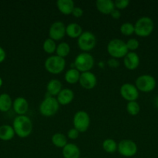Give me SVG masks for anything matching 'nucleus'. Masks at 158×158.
Listing matches in <instances>:
<instances>
[{"label":"nucleus","mask_w":158,"mask_h":158,"mask_svg":"<svg viewBox=\"0 0 158 158\" xmlns=\"http://www.w3.org/2000/svg\"><path fill=\"white\" fill-rule=\"evenodd\" d=\"M12 106H13L14 111L17 114H19V116L24 115L29 109V103H28L27 100L24 97H17L14 100Z\"/></svg>","instance_id":"2eb2a0df"},{"label":"nucleus","mask_w":158,"mask_h":158,"mask_svg":"<svg viewBox=\"0 0 158 158\" xmlns=\"http://www.w3.org/2000/svg\"><path fill=\"white\" fill-rule=\"evenodd\" d=\"M70 50H71V48L68 43L63 42L57 46L56 52H57V56L64 59V57H66L69 54Z\"/></svg>","instance_id":"a878e982"},{"label":"nucleus","mask_w":158,"mask_h":158,"mask_svg":"<svg viewBox=\"0 0 158 158\" xmlns=\"http://www.w3.org/2000/svg\"><path fill=\"white\" fill-rule=\"evenodd\" d=\"M126 110L130 115H137L140 111V106L136 101H129L126 105Z\"/></svg>","instance_id":"c85d7f7f"},{"label":"nucleus","mask_w":158,"mask_h":158,"mask_svg":"<svg viewBox=\"0 0 158 158\" xmlns=\"http://www.w3.org/2000/svg\"><path fill=\"white\" fill-rule=\"evenodd\" d=\"M156 82L154 77L149 74H143L136 80V87L144 93L153 90L156 87Z\"/></svg>","instance_id":"0eeeda50"},{"label":"nucleus","mask_w":158,"mask_h":158,"mask_svg":"<svg viewBox=\"0 0 158 158\" xmlns=\"http://www.w3.org/2000/svg\"><path fill=\"white\" fill-rule=\"evenodd\" d=\"M79 133L80 132H79L77 130H76L74 127L71 128V129H70L69 131H68V137H69L70 139H71V140H75V139H77V137H78Z\"/></svg>","instance_id":"473e14b6"},{"label":"nucleus","mask_w":158,"mask_h":158,"mask_svg":"<svg viewBox=\"0 0 158 158\" xmlns=\"http://www.w3.org/2000/svg\"><path fill=\"white\" fill-rule=\"evenodd\" d=\"M51 141H52L53 144L55 145L57 148H64L66 146V144L68 143V140H67V137L64 134H60V133H57V134H54L52 136V138H51Z\"/></svg>","instance_id":"393cba45"},{"label":"nucleus","mask_w":158,"mask_h":158,"mask_svg":"<svg viewBox=\"0 0 158 158\" xmlns=\"http://www.w3.org/2000/svg\"><path fill=\"white\" fill-rule=\"evenodd\" d=\"M124 65L128 69L133 70L136 69L139 64V57L135 52H128L124 56Z\"/></svg>","instance_id":"4468645a"},{"label":"nucleus","mask_w":158,"mask_h":158,"mask_svg":"<svg viewBox=\"0 0 158 158\" xmlns=\"http://www.w3.org/2000/svg\"><path fill=\"white\" fill-rule=\"evenodd\" d=\"M43 50L46 52H47V53H53V52H54V51H56V49H57L55 41L50 38L46 39L43 42Z\"/></svg>","instance_id":"cd10ccee"},{"label":"nucleus","mask_w":158,"mask_h":158,"mask_svg":"<svg viewBox=\"0 0 158 158\" xmlns=\"http://www.w3.org/2000/svg\"><path fill=\"white\" fill-rule=\"evenodd\" d=\"M120 94L125 100L129 101H136L139 97V91L136 86L131 83H124L120 87Z\"/></svg>","instance_id":"9b49d317"},{"label":"nucleus","mask_w":158,"mask_h":158,"mask_svg":"<svg viewBox=\"0 0 158 158\" xmlns=\"http://www.w3.org/2000/svg\"><path fill=\"white\" fill-rule=\"evenodd\" d=\"M73 123H74V128L77 130L79 132H85L90 125L89 115L85 111H77L74 114Z\"/></svg>","instance_id":"1a4fd4ad"},{"label":"nucleus","mask_w":158,"mask_h":158,"mask_svg":"<svg viewBox=\"0 0 158 158\" xmlns=\"http://www.w3.org/2000/svg\"><path fill=\"white\" fill-rule=\"evenodd\" d=\"M94 60L92 56L88 52H81L74 60V67L79 72H88L94 66Z\"/></svg>","instance_id":"20e7f679"},{"label":"nucleus","mask_w":158,"mask_h":158,"mask_svg":"<svg viewBox=\"0 0 158 158\" xmlns=\"http://www.w3.org/2000/svg\"><path fill=\"white\" fill-rule=\"evenodd\" d=\"M107 50L109 55L115 59L124 57L129 52L126 43L119 39L110 40L107 46Z\"/></svg>","instance_id":"7ed1b4c3"},{"label":"nucleus","mask_w":158,"mask_h":158,"mask_svg":"<svg viewBox=\"0 0 158 158\" xmlns=\"http://www.w3.org/2000/svg\"><path fill=\"white\" fill-rule=\"evenodd\" d=\"M117 150L121 155L130 157L134 156L137 152V145L131 140H122L118 144Z\"/></svg>","instance_id":"9d476101"},{"label":"nucleus","mask_w":158,"mask_h":158,"mask_svg":"<svg viewBox=\"0 0 158 158\" xmlns=\"http://www.w3.org/2000/svg\"><path fill=\"white\" fill-rule=\"evenodd\" d=\"M102 148L106 152L114 153L117 150L118 145L116 144V142L112 139H106L104 140L103 143H102Z\"/></svg>","instance_id":"bb28decb"},{"label":"nucleus","mask_w":158,"mask_h":158,"mask_svg":"<svg viewBox=\"0 0 158 158\" xmlns=\"http://www.w3.org/2000/svg\"><path fill=\"white\" fill-rule=\"evenodd\" d=\"M62 153L64 158H79L81 154L78 147L74 143H67Z\"/></svg>","instance_id":"f3484780"},{"label":"nucleus","mask_w":158,"mask_h":158,"mask_svg":"<svg viewBox=\"0 0 158 158\" xmlns=\"http://www.w3.org/2000/svg\"><path fill=\"white\" fill-rule=\"evenodd\" d=\"M110 15H112V17L113 19H119L121 17V12H119L118 9H114L112 10V12L110 13Z\"/></svg>","instance_id":"c9c22d12"},{"label":"nucleus","mask_w":158,"mask_h":158,"mask_svg":"<svg viewBox=\"0 0 158 158\" xmlns=\"http://www.w3.org/2000/svg\"><path fill=\"white\" fill-rule=\"evenodd\" d=\"M154 28V23L151 18L143 16L136 22L134 26L135 33L141 37H147L152 33Z\"/></svg>","instance_id":"f03ea898"},{"label":"nucleus","mask_w":158,"mask_h":158,"mask_svg":"<svg viewBox=\"0 0 158 158\" xmlns=\"http://www.w3.org/2000/svg\"><path fill=\"white\" fill-rule=\"evenodd\" d=\"M114 4L115 7L119 9H122L128 6V5L129 4V0H116L114 2Z\"/></svg>","instance_id":"2f4dec72"},{"label":"nucleus","mask_w":158,"mask_h":158,"mask_svg":"<svg viewBox=\"0 0 158 158\" xmlns=\"http://www.w3.org/2000/svg\"><path fill=\"white\" fill-rule=\"evenodd\" d=\"M120 31L123 35H129L135 32L134 25L130 23H125L120 26Z\"/></svg>","instance_id":"c756f323"},{"label":"nucleus","mask_w":158,"mask_h":158,"mask_svg":"<svg viewBox=\"0 0 158 158\" xmlns=\"http://www.w3.org/2000/svg\"><path fill=\"white\" fill-rule=\"evenodd\" d=\"M65 60L58 56H50L46 60L44 66L50 73L58 74L64 70L65 67Z\"/></svg>","instance_id":"39448f33"},{"label":"nucleus","mask_w":158,"mask_h":158,"mask_svg":"<svg viewBox=\"0 0 158 158\" xmlns=\"http://www.w3.org/2000/svg\"><path fill=\"white\" fill-rule=\"evenodd\" d=\"M126 46L128 50H131V52H133L134 50H136V49H138L139 46V43L136 39L132 38L129 39L128 41L126 42Z\"/></svg>","instance_id":"7c9ffc66"},{"label":"nucleus","mask_w":158,"mask_h":158,"mask_svg":"<svg viewBox=\"0 0 158 158\" xmlns=\"http://www.w3.org/2000/svg\"><path fill=\"white\" fill-rule=\"evenodd\" d=\"M57 6L60 12L64 15H69L72 13L74 8V2L72 0H57Z\"/></svg>","instance_id":"6ab92c4d"},{"label":"nucleus","mask_w":158,"mask_h":158,"mask_svg":"<svg viewBox=\"0 0 158 158\" xmlns=\"http://www.w3.org/2000/svg\"><path fill=\"white\" fill-rule=\"evenodd\" d=\"M96 37L92 32L89 31H85L82 32L81 35L78 37L77 45L81 50L88 52L91 50L96 45Z\"/></svg>","instance_id":"6e6552de"},{"label":"nucleus","mask_w":158,"mask_h":158,"mask_svg":"<svg viewBox=\"0 0 158 158\" xmlns=\"http://www.w3.org/2000/svg\"><path fill=\"white\" fill-rule=\"evenodd\" d=\"M59 103L54 97H46L40 105V112L45 117H51L58 111Z\"/></svg>","instance_id":"423d86ee"},{"label":"nucleus","mask_w":158,"mask_h":158,"mask_svg":"<svg viewBox=\"0 0 158 158\" xmlns=\"http://www.w3.org/2000/svg\"><path fill=\"white\" fill-rule=\"evenodd\" d=\"M61 83H60V80H57V79H53V80H50L47 83V86H46L47 93H49L51 97L58 95L59 93L61 91Z\"/></svg>","instance_id":"412c9836"},{"label":"nucleus","mask_w":158,"mask_h":158,"mask_svg":"<svg viewBox=\"0 0 158 158\" xmlns=\"http://www.w3.org/2000/svg\"><path fill=\"white\" fill-rule=\"evenodd\" d=\"M5 59H6V52H5L4 49L0 46V63L4 61Z\"/></svg>","instance_id":"e433bc0d"},{"label":"nucleus","mask_w":158,"mask_h":158,"mask_svg":"<svg viewBox=\"0 0 158 158\" xmlns=\"http://www.w3.org/2000/svg\"><path fill=\"white\" fill-rule=\"evenodd\" d=\"M74 99V92L71 89H63L57 95V101L59 104L67 105L71 103Z\"/></svg>","instance_id":"a211bd4d"},{"label":"nucleus","mask_w":158,"mask_h":158,"mask_svg":"<svg viewBox=\"0 0 158 158\" xmlns=\"http://www.w3.org/2000/svg\"><path fill=\"white\" fill-rule=\"evenodd\" d=\"M82 32L81 26L76 23H71L66 26V33L71 38H78Z\"/></svg>","instance_id":"aec40b11"},{"label":"nucleus","mask_w":158,"mask_h":158,"mask_svg":"<svg viewBox=\"0 0 158 158\" xmlns=\"http://www.w3.org/2000/svg\"><path fill=\"white\" fill-rule=\"evenodd\" d=\"M12 106V99L10 96L6 94H2L0 95V111L6 112L9 110Z\"/></svg>","instance_id":"b1692460"},{"label":"nucleus","mask_w":158,"mask_h":158,"mask_svg":"<svg viewBox=\"0 0 158 158\" xmlns=\"http://www.w3.org/2000/svg\"><path fill=\"white\" fill-rule=\"evenodd\" d=\"M66 34V26L60 21L54 22L49 29L50 38L53 40H60Z\"/></svg>","instance_id":"f8f14e48"},{"label":"nucleus","mask_w":158,"mask_h":158,"mask_svg":"<svg viewBox=\"0 0 158 158\" xmlns=\"http://www.w3.org/2000/svg\"><path fill=\"white\" fill-rule=\"evenodd\" d=\"M96 7L98 10L103 14H110L115 9L114 2L112 0H97Z\"/></svg>","instance_id":"dca6fc26"},{"label":"nucleus","mask_w":158,"mask_h":158,"mask_svg":"<svg viewBox=\"0 0 158 158\" xmlns=\"http://www.w3.org/2000/svg\"><path fill=\"white\" fill-rule=\"evenodd\" d=\"M79 83L81 86L87 89H93L97 84V78L95 75L91 72L81 73L79 78Z\"/></svg>","instance_id":"ddd939ff"},{"label":"nucleus","mask_w":158,"mask_h":158,"mask_svg":"<svg viewBox=\"0 0 158 158\" xmlns=\"http://www.w3.org/2000/svg\"><path fill=\"white\" fill-rule=\"evenodd\" d=\"M108 64L111 67H117L119 65V61H117V60H116L115 58H112V59H110V60H108Z\"/></svg>","instance_id":"f704fd0d"},{"label":"nucleus","mask_w":158,"mask_h":158,"mask_svg":"<svg viewBox=\"0 0 158 158\" xmlns=\"http://www.w3.org/2000/svg\"><path fill=\"white\" fill-rule=\"evenodd\" d=\"M83 9L81 7H78V6H74V9L72 11V14L74 17H81L82 15H83Z\"/></svg>","instance_id":"72a5a7b5"},{"label":"nucleus","mask_w":158,"mask_h":158,"mask_svg":"<svg viewBox=\"0 0 158 158\" xmlns=\"http://www.w3.org/2000/svg\"><path fill=\"white\" fill-rule=\"evenodd\" d=\"M2 78L0 77V87L2 86Z\"/></svg>","instance_id":"58836bf2"},{"label":"nucleus","mask_w":158,"mask_h":158,"mask_svg":"<svg viewBox=\"0 0 158 158\" xmlns=\"http://www.w3.org/2000/svg\"><path fill=\"white\" fill-rule=\"evenodd\" d=\"M13 129L15 134L20 137L25 138L31 134L33 130V123L29 117L21 115L15 117L13 120Z\"/></svg>","instance_id":"f257e3e1"},{"label":"nucleus","mask_w":158,"mask_h":158,"mask_svg":"<svg viewBox=\"0 0 158 158\" xmlns=\"http://www.w3.org/2000/svg\"><path fill=\"white\" fill-rule=\"evenodd\" d=\"M15 131L12 127L9 125H2L0 127V139L2 140H9L13 138Z\"/></svg>","instance_id":"4be33fe9"},{"label":"nucleus","mask_w":158,"mask_h":158,"mask_svg":"<svg viewBox=\"0 0 158 158\" xmlns=\"http://www.w3.org/2000/svg\"><path fill=\"white\" fill-rule=\"evenodd\" d=\"M80 72L77 70L75 68H71V69H68L66 72L64 76L65 80H66L68 83L73 84V83H75L79 81V78H80Z\"/></svg>","instance_id":"5701e85b"},{"label":"nucleus","mask_w":158,"mask_h":158,"mask_svg":"<svg viewBox=\"0 0 158 158\" xmlns=\"http://www.w3.org/2000/svg\"><path fill=\"white\" fill-rule=\"evenodd\" d=\"M153 103H154L155 106H156V108H158V96H156V97L154 98V100H153Z\"/></svg>","instance_id":"4c0bfd02"}]
</instances>
